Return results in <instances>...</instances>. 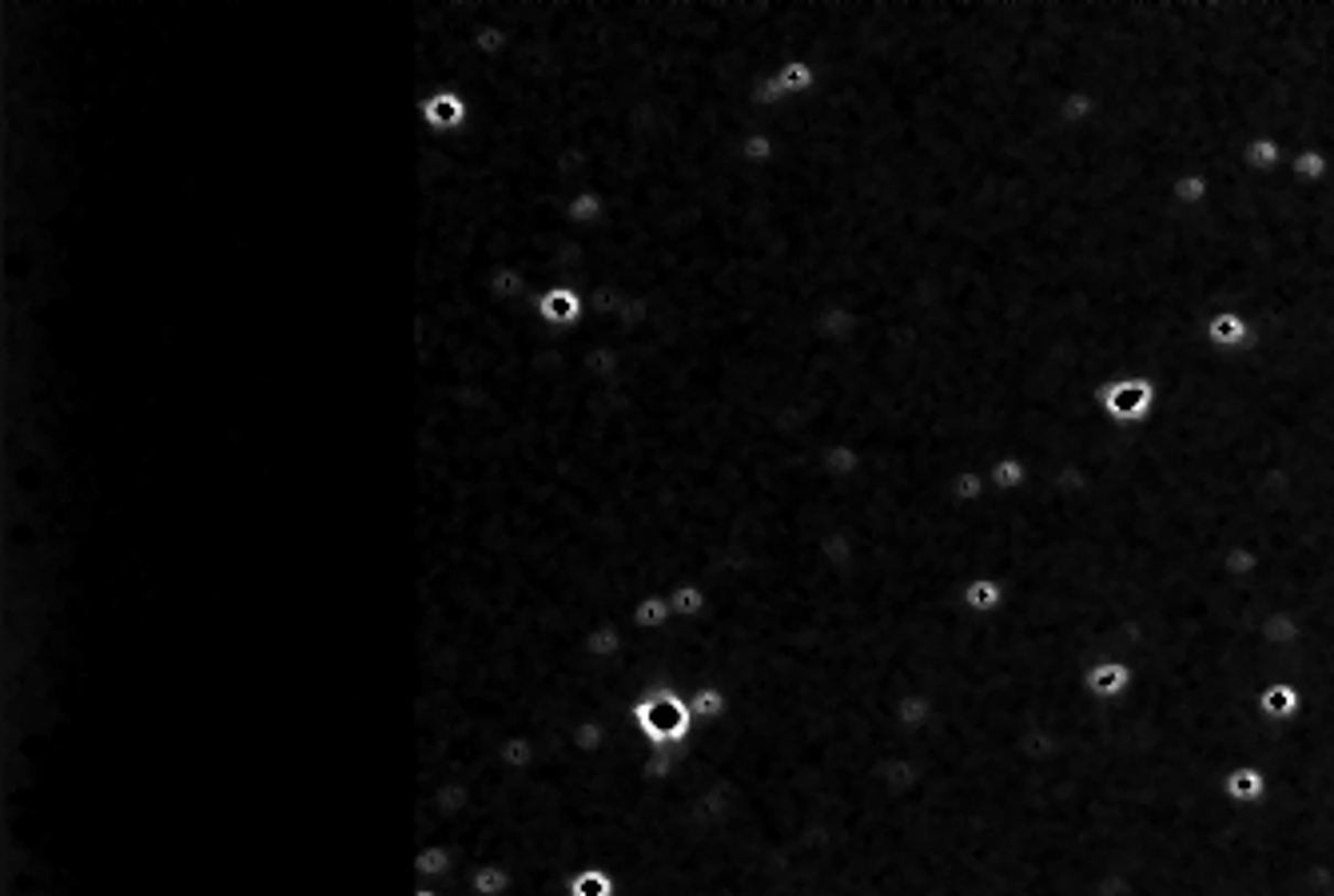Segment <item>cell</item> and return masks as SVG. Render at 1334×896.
Masks as SVG:
<instances>
[{
    "label": "cell",
    "mask_w": 1334,
    "mask_h": 896,
    "mask_svg": "<svg viewBox=\"0 0 1334 896\" xmlns=\"http://www.w3.org/2000/svg\"><path fill=\"white\" fill-rule=\"evenodd\" d=\"M689 709H693L698 725H718V721L730 718V693L721 686H713V681H706V686H698L689 693Z\"/></svg>",
    "instance_id": "cell-22"
},
{
    "label": "cell",
    "mask_w": 1334,
    "mask_h": 896,
    "mask_svg": "<svg viewBox=\"0 0 1334 896\" xmlns=\"http://www.w3.org/2000/svg\"><path fill=\"white\" fill-rule=\"evenodd\" d=\"M1139 686V669L1127 662V657H1095L1084 669V689L1087 698L1100 701V706H1119V701L1131 698V689Z\"/></svg>",
    "instance_id": "cell-4"
},
{
    "label": "cell",
    "mask_w": 1334,
    "mask_h": 896,
    "mask_svg": "<svg viewBox=\"0 0 1334 896\" xmlns=\"http://www.w3.org/2000/svg\"><path fill=\"white\" fill-rule=\"evenodd\" d=\"M1239 164L1255 176H1271L1282 164V144L1275 136H1251L1239 147Z\"/></svg>",
    "instance_id": "cell-23"
},
{
    "label": "cell",
    "mask_w": 1334,
    "mask_h": 896,
    "mask_svg": "<svg viewBox=\"0 0 1334 896\" xmlns=\"http://www.w3.org/2000/svg\"><path fill=\"white\" fill-rule=\"evenodd\" d=\"M984 490H988V474L981 467H964L949 479V499L956 506H981Z\"/></svg>",
    "instance_id": "cell-26"
},
{
    "label": "cell",
    "mask_w": 1334,
    "mask_h": 896,
    "mask_svg": "<svg viewBox=\"0 0 1334 896\" xmlns=\"http://www.w3.org/2000/svg\"><path fill=\"white\" fill-rule=\"evenodd\" d=\"M622 893V881H617L614 868L605 865H586L570 876V885H566V896H617Z\"/></svg>",
    "instance_id": "cell-20"
},
{
    "label": "cell",
    "mask_w": 1334,
    "mask_h": 896,
    "mask_svg": "<svg viewBox=\"0 0 1334 896\" xmlns=\"http://www.w3.org/2000/svg\"><path fill=\"white\" fill-rule=\"evenodd\" d=\"M984 474H988V487L1000 490V494H1016V490H1024V487H1028V479H1032L1028 462L1016 459V455H1004V459H996L988 470H984Z\"/></svg>",
    "instance_id": "cell-25"
},
{
    "label": "cell",
    "mask_w": 1334,
    "mask_h": 896,
    "mask_svg": "<svg viewBox=\"0 0 1334 896\" xmlns=\"http://www.w3.org/2000/svg\"><path fill=\"white\" fill-rule=\"evenodd\" d=\"M1171 199H1176V208L1199 211L1211 199V176L1203 172V167H1188V172H1179V176L1171 179Z\"/></svg>",
    "instance_id": "cell-21"
},
{
    "label": "cell",
    "mask_w": 1334,
    "mask_h": 896,
    "mask_svg": "<svg viewBox=\"0 0 1334 896\" xmlns=\"http://www.w3.org/2000/svg\"><path fill=\"white\" fill-rule=\"evenodd\" d=\"M1203 343L1211 351H1223V354H1239V351H1251L1255 343V327L1251 319L1235 307H1220V312H1211L1203 319Z\"/></svg>",
    "instance_id": "cell-6"
},
{
    "label": "cell",
    "mask_w": 1334,
    "mask_h": 896,
    "mask_svg": "<svg viewBox=\"0 0 1334 896\" xmlns=\"http://www.w3.org/2000/svg\"><path fill=\"white\" fill-rule=\"evenodd\" d=\"M669 605H674V618H678V622H698V618L709 610V594L698 582H681L669 590Z\"/></svg>",
    "instance_id": "cell-27"
},
{
    "label": "cell",
    "mask_w": 1334,
    "mask_h": 896,
    "mask_svg": "<svg viewBox=\"0 0 1334 896\" xmlns=\"http://www.w3.org/2000/svg\"><path fill=\"white\" fill-rule=\"evenodd\" d=\"M534 307H538V319H543L554 335L578 331V327L586 324V315H590L586 292L582 287H570V283H554V287H546V292L534 299Z\"/></svg>",
    "instance_id": "cell-5"
},
{
    "label": "cell",
    "mask_w": 1334,
    "mask_h": 896,
    "mask_svg": "<svg viewBox=\"0 0 1334 896\" xmlns=\"http://www.w3.org/2000/svg\"><path fill=\"white\" fill-rule=\"evenodd\" d=\"M450 873H455V853H450L447 844L438 841L415 844V876L423 885H442Z\"/></svg>",
    "instance_id": "cell-18"
},
{
    "label": "cell",
    "mask_w": 1334,
    "mask_h": 896,
    "mask_svg": "<svg viewBox=\"0 0 1334 896\" xmlns=\"http://www.w3.org/2000/svg\"><path fill=\"white\" fill-rule=\"evenodd\" d=\"M777 156H781V144H777V136H773L769 128H762L757 120H753L750 132H745V136H741V144H737V160L745 167H773V164H777Z\"/></svg>",
    "instance_id": "cell-16"
},
{
    "label": "cell",
    "mask_w": 1334,
    "mask_h": 896,
    "mask_svg": "<svg viewBox=\"0 0 1334 896\" xmlns=\"http://www.w3.org/2000/svg\"><path fill=\"white\" fill-rule=\"evenodd\" d=\"M415 124L435 132V136H459L470 124V100L455 84H427L418 88L415 100Z\"/></svg>",
    "instance_id": "cell-3"
},
{
    "label": "cell",
    "mask_w": 1334,
    "mask_h": 896,
    "mask_svg": "<svg viewBox=\"0 0 1334 896\" xmlns=\"http://www.w3.org/2000/svg\"><path fill=\"white\" fill-rule=\"evenodd\" d=\"M1012 602V586L1008 578H996V573H976L960 586V610L972 618H992L1004 614V605Z\"/></svg>",
    "instance_id": "cell-8"
},
{
    "label": "cell",
    "mask_w": 1334,
    "mask_h": 896,
    "mask_svg": "<svg viewBox=\"0 0 1334 896\" xmlns=\"http://www.w3.org/2000/svg\"><path fill=\"white\" fill-rule=\"evenodd\" d=\"M669 622H674V605H669V594H661V590L637 598L634 610H630V618H626V625L637 630V634H661Z\"/></svg>",
    "instance_id": "cell-15"
},
{
    "label": "cell",
    "mask_w": 1334,
    "mask_h": 896,
    "mask_svg": "<svg viewBox=\"0 0 1334 896\" xmlns=\"http://www.w3.org/2000/svg\"><path fill=\"white\" fill-rule=\"evenodd\" d=\"M442 885H467L470 896H506L514 888V873L499 861H482L467 876H447Z\"/></svg>",
    "instance_id": "cell-10"
},
{
    "label": "cell",
    "mask_w": 1334,
    "mask_h": 896,
    "mask_svg": "<svg viewBox=\"0 0 1334 896\" xmlns=\"http://www.w3.org/2000/svg\"><path fill=\"white\" fill-rule=\"evenodd\" d=\"M630 721L634 730L642 733L649 750H686L693 733H698V721H693V709L689 698L674 686H649L637 693V701L630 706Z\"/></svg>",
    "instance_id": "cell-1"
},
{
    "label": "cell",
    "mask_w": 1334,
    "mask_h": 896,
    "mask_svg": "<svg viewBox=\"0 0 1334 896\" xmlns=\"http://www.w3.org/2000/svg\"><path fill=\"white\" fill-rule=\"evenodd\" d=\"M605 216H610V199H605L598 188L573 192V196L562 204V223H566V228L590 231V228H598V223H605Z\"/></svg>",
    "instance_id": "cell-11"
},
{
    "label": "cell",
    "mask_w": 1334,
    "mask_h": 896,
    "mask_svg": "<svg viewBox=\"0 0 1334 896\" xmlns=\"http://www.w3.org/2000/svg\"><path fill=\"white\" fill-rule=\"evenodd\" d=\"M626 637H630V630L622 622H602L586 634L582 654L590 657V662H614V657H622V649H626Z\"/></svg>",
    "instance_id": "cell-19"
},
{
    "label": "cell",
    "mask_w": 1334,
    "mask_h": 896,
    "mask_svg": "<svg viewBox=\"0 0 1334 896\" xmlns=\"http://www.w3.org/2000/svg\"><path fill=\"white\" fill-rule=\"evenodd\" d=\"M1095 411L1119 430H1136L1151 423L1159 411V386L1147 375H1116L1095 386Z\"/></svg>",
    "instance_id": "cell-2"
},
{
    "label": "cell",
    "mask_w": 1334,
    "mask_h": 896,
    "mask_svg": "<svg viewBox=\"0 0 1334 896\" xmlns=\"http://www.w3.org/2000/svg\"><path fill=\"white\" fill-rule=\"evenodd\" d=\"M865 331V319L849 299H829L813 315V335L824 347H853Z\"/></svg>",
    "instance_id": "cell-7"
},
{
    "label": "cell",
    "mask_w": 1334,
    "mask_h": 896,
    "mask_svg": "<svg viewBox=\"0 0 1334 896\" xmlns=\"http://www.w3.org/2000/svg\"><path fill=\"white\" fill-rule=\"evenodd\" d=\"M486 295L494 303H522L534 295V283L526 275V267H518V263H494L491 272H486Z\"/></svg>",
    "instance_id": "cell-12"
},
{
    "label": "cell",
    "mask_w": 1334,
    "mask_h": 896,
    "mask_svg": "<svg viewBox=\"0 0 1334 896\" xmlns=\"http://www.w3.org/2000/svg\"><path fill=\"white\" fill-rule=\"evenodd\" d=\"M1291 179L1303 184V188H1323L1331 179V156H1326L1319 144H1299L1291 140Z\"/></svg>",
    "instance_id": "cell-14"
},
{
    "label": "cell",
    "mask_w": 1334,
    "mask_h": 896,
    "mask_svg": "<svg viewBox=\"0 0 1334 896\" xmlns=\"http://www.w3.org/2000/svg\"><path fill=\"white\" fill-rule=\"evenodd\" d=\"M1223 797L1227 801H1239V805H1259L1267 793H1271V777L1255 765H1239V769H1227L1220 782Z\"/></svg>",
    "instance_id": "cell-13"
},
{
    "label": "cell",
    "mask_w": 1334,
    "mask_h": 896,
    "mask_svg": "<svg viewBox=\"0 0 1334 896\" xmlns=\"http://www.w3.org/2000/svg\"><path fill=\"white\" fill-rule=\"evenodd\" d=\"M415 896H447V893H442V888H430V885H423V881H418Z\"/></svg>",
    "instance_id": "cell-28"
},
{
    "label": "cell",
    "mask_w": 1334,
    "mask_h": 896,
    "mask_svg": "<svg viewBox=\"0 0 1334 896\" xmlns=\"http://www.w3.org/2000/svg\"><path fill=\"white\" fill-rule=\"evenodd\" d=\"M1259 706L1271 721H1291L1303 709V693H1299L1294 681H1271V689H1262Z\"/></svg>",
    "instance_id": "cell-24"
},
{
    "label": "cell",
    "mask_w": 1334,
    "mask_h": 896,
    "mask_svg": "<svg viewBox=\"0 0 1334 896\" xmlns=\"http://www.w3.org/2000/svg\"><path fill=\"white\" fill-rule=\"evenodd\" d=\"M538 737H534V733H511V737H502L499 741V750H494V757H499V765L506 773H531L534 765H538Z\"/></svg>",
    "instance_id": "cell-17"
},
{
    "label": "cell",
    "mask_w": 1334,
    "mask_h": 896,
    "mask_svg": "<svg viewBox=\"0 0 1334 896\" xmlns=\"http://www.w3.org/2000/svg\"><path fill=\"white\" fill-rule=\"evenodd\" d=\"M817 467H821V474L829 482L844 487V482L861 479V470H865V450L856 447V442H849V438H837V442H829V447L817 455Z\"/></svg>",
    "instance_id": "cell-9"
}]
</instances>
